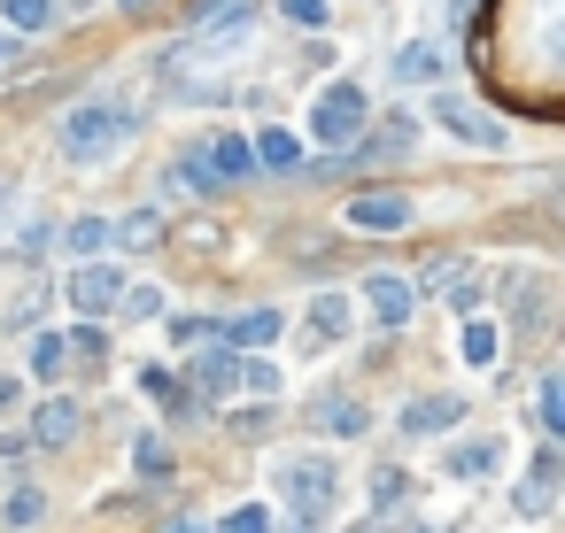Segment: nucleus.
I'll use <instances>...</instances> for the list:
<instances>
[{
  "label": "nucleus",
  "mask_w": 565,
  "mask_h": 533,
  "mask_svg": "<svg viewBox=\"0 0 565 533\" xmlns=\"http://www.w3.org/2000/svg\"><path fill=\"white\" fill-rule=\"evenodd\" d=\"M124 140H132V117L109 109V101H86V109L62 117V155H70V162H109Z\"/></svg>",
  "instance_id": "f257e3e1"
},
{
  "label": "nucleus",
  "mask_w": 565,
  "mask_h": 533,
  "mask_svg": "<svg viewBox=\"0 0 565 533\" xmlns=\"http://www.w3.org/2000/svg\"><path fill=\"white\" fill-rule=\"evenodd\" d=\"M364 132V94L357 85H326V94L310 101V140L317 147H349Z\"/></svg>",
  "instance_id": "f03ea898"
},
{
  "label": "nucleus",
  "mask_w": 565,
  "mask_h": 533,
  "mask_svg": "<svg viewBox=\"0 0 565 533\" xmlns=\"http://www.w3.org/2000/svg\"><path fill=\"white\" fill-rule=\"evenodd\" d=\"M279 487L294 495L302 518H326L334 510V464H317V457H287L279 464Z\"/></svg>",
  "instance_id": "7ed1b4c3"
},
{
  "label": "nucleus",
  "mask_w": 565,
  "mask_h": 533,
  "mask_svg": "<svg viewBox=\"0 0 565 533\" xmlns=\"http://www.w3.org/2000/svg\"><path fill=\"white\" fill-rule=\"evenodd\" d=\"M117 294H124V279L109 271V263H86V271H70V279H62V302H70L77 317H101V310H117Z\"/></svg>",
  "instance_id": "20e7f679"
},
{
  "label": "nucleus",
  "mask_w": 565,
  "mask_h": 533,
  "mask_svg": "<svg viewBox=\"0 0 565 533\" xmlns=\"http://www.w3.org/2000/svg\"><path fill=\"white\" fill-rule=\"evenodd\" d=\"M434 124H442V132H457L465 147H489V155L504 147V124H489V117H480V109H465L457 94H442V101H434Z\"/></svg>",
  "instance_id": "39448f33"
},
{
  "label": "nucleus",
  "mask_w": 565,
  "mask_h": 533,
  "mask_svg": "<svg viewBox=\"0 0 565 533\" xmlns=\"http://www.w3.org/2000/svg\"><path fill=\"white\" fill-rule=\"evenodd\" d=\"M364 310L380 317V332H395L402 317H411V279H395V271H372V279H364Z\"/></svg>",
  "instance_id": "423d86ee"
},
{
  "label": "nucleus",
  "mask_w": 565,
  "mask_h": 533,
  "mask_svg": "<svg viewBox=\"0 0 565 533\" xmlns=\"http://www.w3.org/2000/svg\"><path fill=\"white\" fill-rule=\"evenodd\" d=\"M349 225L395 232V225H411V202H402V194H357V202H349Z\"/></svg>",
  "instance_id": "0eeeda50"
},
{
  "label": "nucleus",
  "mask_w": 565,
  "mask_h": 533,
  "mask_svg": "<svg viewBox=\"0 0 565 533\" xmlns=\"http://www.w3.org/2000/svg\"><path fill=\"white\" fill-rule=\"evenodd\" d=\"M70 433H77V402H70V395H47L39 417H32V440H39V449H62Z\"/></svg>",
  "instance_id": "6e6552de"
},
{
  "label": "nucleus",
  "mask_w": 565,
  "mask_h": 533,
  "mask_svg": "<svg viewBox=\"0 0 565 533\" xmlns=\"http://www.w3.org/2000/svg\"><path fill=\"white\" fill-rule=\"evenodd\" d=\"M457 417H465L457 395H419L411 410H402V433H442V425H457Z\"/></svg>",
  "instance_id": "1a4fd4ad"
},
{
  "label": "nucleus",
  "mask_w": 565,
  "mask_h": 533,
  "mask_svg": "<svg viewBox=\"0 0 565 533\" xmlns=\"http://www.w3.org/2000/svg\"><path fill=\"white\" fill-rule=\"evenodd\" d=\"M225 332H232V348H249V355H256V348H272V340H279V310H240Z\"/></svg>",
  "instance_id": "9d476101"
},
{
  "label": "nucleus",
  "mask_w": 565,
  "mask_h": 533,
  "mask_svg": "<svg viewBox=\"0 0 565 533\" xmlns=\"http://www.w3.org/2000/svg\"><path fill=\"white\" fill-rule=\"evenodd\" d=\"M194 387H202V395H232V387H240V355H225V348H209V355H202V364H194Z\"/></svg>",
  "instance_id": "9b49d317"
},
{
  "label": "nucleus",
  "mask_w": 565,
  "mask_h": 533,
  "mask_svg": "<svg viewBox=\"0 0 565 533\" xmlns=\"http://www.w3.org/2000/svg\"><path fill=\"white\" fill-rule=\"evenodd\" d=\"M249 162H264V170H302V147H294L287 132H256V140H249Z\"/></svg>",
  "instance_id": "f8f14e48"
},
{
  "label": "nucleus",
  "mask_w": 565,
  "mask_h": 533,
  "mask_svg": "<svg viewBox=\"0 0 565 533\" xmlns=\"http://www.w3.org/2000/svg\"><path fill=\"white\" fill-rule=\"evenodd\" d=\"M349 332V294H317L310 302V340H341Z\"/></svg>",
  "instance_id": "ddd939ff"
},
{
  "label": "nucleus",
  "mask_w": 565,
  "mask_h": 533,
  "mask_svg": "<svg viewBox=\"0 0 565 533\" xmlns=\"http://www.w3.org/2000/svg\"><path fill=\"white\" fill-rule=\"evenodd\" d=\"M39 518H47V495L39 487H16L9 502H0V525H9V533H32Z\"/></svg>",
  "instance_id": "4468645a"
},
{
  "label": "nucleus",
  "mask_w": 565,
  "mask_h": 533,
  "mask_svg": "<svg viewBox=\"0 0 565 533\" xmlns=\"http://www.w3.org/2000/svg\"><path fill=\"white\" fill-rule=\"evenodd\" d=\"M171 186H179V194H209V186H217V170H209L202 147H187V155L171 162Z\"/></svg>",
  "instance_id": "2eb2a0df"
},
{
  "label": "nucleus",
  "mask_w": 565,
  "mask_h": 533,
  "mask_svg": "<svg viewBox=\"0 0 565 533\" xmlns=\"http://www.w3.org/2000/svg\"><path fill=\"white\" fill-rule=\"evenodd\" d=\"M395 77H411V85H434V77H442V47H426V39H419V47H402Z\"/></svg>",
  "instance_id": "dca6fc26"
},
{
  "label": "nucleus",
  "mask_w": 565,
  "mask_h": 533,
  "mask_svg": "<svg viewBox=\"0 0 565 533\" xmlns=\"http://www.w3.org/2000/svg\"><path fill=\"white\" fill-rule=\"evenodd\" d=\"M310 417H317V425H334L341 440H357V433H364V410H357V402H341V395H326V402H317Z\"/></svg>",
  "instance_id": "f3484780"
},
{
  "label": "nucleus",
  "mask_w": 565,
  "mask_h": 533,
  "mask_svg": "<svg viewBox=\"0 0 565 533\" xmlns=\"http://www.w3.org/2000/svg\"><path fill=\"white\" fill-rule=\"evenodd\" d=\"M62 364H70V355H62V332H39V340H32V379H47V387H55V379H62Z\"/></svg>",
  "instance_id": "a211bd4d"
},
{
  "label": "nucleus",
  "mask_w": 565,
  "mask_h": 533,
  "mask_svg": "<svg viewBox=\"0 0 565 533\" xmlns=\"http://www.w3.org/2000/svg\"><path fill=\"white\" fill-rule=\"evenodd\" d=\"M496 348H504V332H496L489 317H472V325H465V364H496Z\"/></svg>",
  "instance_id": "6ab92c4d"
},
{
  "label": "nucleus",
  "mask_w": 565,
  "mask_h": 533,
  "mask_svg": "<svg viewBox=\"0 0 565 533\" xmlns=\"http://www.w3.org/2000/svg\"><path fill=\"white\" fill-rule=\"evenodd\" d=\"M240 387H249V395H279V364H272V355H240Z\"/></svg>",
  "instance_id": "aec40b11"
},
{
  "label": "nucleus",
  "mask_w": 565,
  "mask_h": 533,
  "mask_svg": "<svg viewBox=\"0 0 565 533\" xmlns=\"http://www.w3.org/2000/svg\"><path fill=\"white\" fill-rule=\"evenodd\" d=\"M209 170H217V178H249V170H256V162H249V140H217V147H209Z\"/></svg>",
  "instance_id": "412c9836"
},
{
  "label": "nucleus",
  "mask_w": 565,
  "mask_h": 533,
  "mask_svg": "<svg viewBox=\"0 0 565 533\" xmlns=\"http://www.w3.org/2000/svg\"><path fill=\"white\" fill-rule=\"evenodd\" d=\"M109 247V217H77L70 225V255H101Z\"/></svg>",
  "instance_id": "4be33fe9"
},
{
  "label": "nucleus",
  "mask_w": 565,
  "mask_h": 533,
  "mask_svg": "<svg viewBox=\"0 0 565 533\" xmlns=\"http://www.w3.org/2000/svg\"><path fill=\"white\" fill-rule=\"evenodd\" d=\"M9 24H16V32H47L55 9H47V0H9Z\"/></svg>",
  "instance_id": "5701e85b"
},
{
  "label": "nucleus",
  "mask_w": 565,
  "mask_h": 533,
  "mask_svg": "<svg viewBox=\"0 0 565 533\" xmlns=\"http://www.w3.org/2000/svg\"><path fill=\"white\" fill-rule=\"evenodd\" d=\"M62 355H77V364H101V332H94V325L62 332Z\"/></svg>",
  "instance_id": "b1692460"
},
{
  "label": "nucleus",
  "mask_w": 565,
  "mask_h": 533,
  "mask_svg": "<svg viewBox=\"0 0 565 533\" xmlns=\"http://www.w3.org/2000/svg\"><path fill=\"white\" fill-rule=\"evenodd\" d=\"M496 464V440H465V449L449 457V472H489Z\"/></svg>",
  "instance_id": "393cba45"
},
{
  "label": "nucleus",
  "mask_w": 565,
  "mask_h": 533,
  "mask_svg": "<svg viewBox=\"0 0 565 533\" xmlns=\"http://www.w3.org/2000/svg\"><path fill=\"white\" fill-rule=\"evenodd\" d=\"M225 533H272V510H264V502H240V510L225 518Z\"/></svg>",
  "instance_id": "a878e982"
},
{
  "label": "nucleus",
  "mask_w": 565,
  "mask_h": 533,
  "mask_svg": "<svg viewBox=\"0 0 565 533\" xmlns=\"http://www.w3.org/2000/svg\"><path fill=\"white\" fill-rule=\"evenodd\" d=\"M542 433H565V387L542 379Z\"/></svg>",
  "instance_id": "bb28decb"
},
{
  "label": "nucleus",
  "mask_w": 565,
  "mask_h": 533,
  "mask_svg": "<svg viewBox=\"0 0 565 533\" xmlns=\"http://www.w3.org/2000/svg\"><path fill=\"white\" fill-rule=\"evenodd\" d=\"M117 302H124V317H164V294H155V287H132Z\"/></svg>",
  "instance_id": "cd10ccee"
},
{
  "label": "nucleus",
  "mask_w": 565,
  "mask_h": 533,
  "mask_svg": "<svg viewBox=\"0 0 565 533\" xmlns=\"http://www.w3.org/2000/svg\"><path fill=\"white\" fill-rule=\"evenodd\" d=\"M279 9H287L294 24H310V32H317V24H326V9H334V0H279Z\"/></svg>",
  "instance_id": "c85d7f7f"
},
{
  "label": "nucleus",
  "mask_w": 565,
  "mask_h": 533,
  "mask_svg": "<svg viewBox=\"0 0 565 533\" xmlns=\"http://www.w3.org/2000/svg\"><path fill=\"white\" fill-rule=\"evenodd\" d=\"M164 533H209V525H194V518H171V525H164Z\"/></svg>",
  "instance_id": "c756f323"
},
{
  "label": "nucleus",
  "mask_w": 565,
  "mask_h": 533,
  "mask_svg": "<svg viewBox=\"0 0 565 533\" xmlns=\"http://www.w3.org/2000/svg\"><path fill=\"white\" fill-rule=\"evenodd\" d=\"M9 402H16V379H9V372H0V410H9Z\"/></svg>",
  "instance_id": "7c9ffc66"
},
{
  "label": "nucleus",
  "mask_w": 565,
  "mask_h": 533,
  "mask_svg": "<svg viewBox=\"0 0 565 533\" xmlns=\"http://www.w3.org/2000/svg\"><path fill=\"white\" fill-rule=\"evenodd\" d=\"M117 9H155V0H117Z\"/></svg>",
  "instance_id": "2f4dec72"
}]
</instances>
